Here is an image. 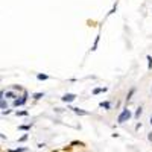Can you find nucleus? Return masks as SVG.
Wrapping results in <instances>:
<instances>
[{"label": "nucleus", "mask_w": 152, "mask_h": 152, "mask_svg": "<svg viewBox=\"0 0 152 152\" xmlns=\"http://www.w3.org/2000/svg\"><path fill=\"white\" fill-rule=\"evenodd\" d=\"M129 117H131V111L128 108H123V111L119 114V117H117V122L119 123H125L126 120H129Z\"/></svg>", "instance_id": "f257e3e1"}, {"label": "nucleus", "mask_w": 152, "mask_h": 152, "mask_svg": "<svg viewBox=\"0 0 152 152\" xmlns=\"http://www.w3.org/2000/svg\"><path fill=\"white\" fill-rule=\"evenodd\" d=\"M61 99H62V102L70 104V102H73V100L76 99V94H73V93H67V94H64V96H62Z\"/></svg>", "instance_id": "f03ea898"}, {"label": "nucleus", "mask_w": 152, "mask_h": 152, "mask_svg": "<svg viewBox=\"0 0 152 152\" xmlns=\"http://www.w3.org/2000/svg\"><path fill=\"white\" fill-rule=\"evenodd\" d=\"M75 114H79V116H88V111H84L81 108H72Z\"/></svg>", "instance_id": "7ed1b4c3"}, {"label": "nucleus", "mask_w": 152, "mask_h": 152, "mask_svg": "<svg viewBox=\"0 0 152 152\" xmlns=\"http://www.w3.org/2000/svg\"><path fill=\"white\" fill-rule=\"evenodd\" d=\"M142 113H143V108H142V107H138V108H137V111H135V114H134V117H135V119H140Z\"/></svg>", "instance_id": "20e7f679"}, {"label": "nucleus", "mask_w": 152, "mask_h": 152, "mask_svg": "<svg viewBox=\"0 0 152 152\" xmlns=\"http://www.w3.org/2000/svg\"><path fill=\"white\" fill-rule=\"evenodd\" d=\"M99 107H100V108H105V110H110V108H111V104H110V102H100Z\"/></svg>", "instance_id": "39448f33"}, {"label": "nucleus", "mask_w": 152, "mask_h": 152, "mask_svg": "<svg viewBox=\"0 0 152 152\" xmlns=\"http://www.w3.org/2000/svg\"><path fill=\"white\" fill-rule=\"evenodd\" d=\"M134 93H135V88H131V90H129V93H128V96H126V102H129Z\"/></svg>", "instance_id": "423d86ee"}, {"label": "nucleus", "mask_w": 152, "mask_h": 152, "mask_svg": "<svg viewBox=\"0 0 152 152\" xmlns=\"http://www.w3.org/2000/svg\"><path fill=\"white\" fill-rule=\"evenodd\" d=\"M5 97H8V99H15L17 96L12 93V91H6V93H5Z\"/></svg>", "instance_id": "0eeeda50"}, {"label": "nucleus", "mask_w": 152, "mask_h": 152, "mask_svg": "<svg viewBox=\"0 0 152 152\" xmlns=\"http://www.w3.org/2000/svg\"><path fill=\"white\" fill-rule=\"evenodd\" d=\"M146 59H148V69H149V70H152V56H151V55H148V56H146Z\"/></svg>", "instance_id": "6e6552de"}, {"label": "nucleus", "mask_w": 152, "mask_h": 152, "mask_svg": "<svg viewBox=\"0 0 152 152\" xmlns=\"http://www.w3.org/2000/svg\"><path fill=\"white\" fill-rule=\"evenodd\" d=\"M102 91H107L105 87H104V88H94V90H93V94H99V93H102Z\"/></svg>", "instance_id": "1a4fd4ad"}, {"label": "nucleus", "mask_w": 152, "mask_h": 152, "mask_svg": "<svg viewBox=\"0 0 152 152\" xmlns=\"http://www.w3.org/2000/svg\"><path fill=\"white\" fill-rule=\"evenodd\" d=\"M37 78L40 79V81H46V79H49V76H47V75H41V73H40V75H37Z\"/></svg>", "instance_id": "9d476101"}, {"label": "nucleus", "mask_w": 152, "mask_h": 152, "mask_svg": "<svg viewBox=\"0 0 152 152\" xmlns=\"http://www.w3.org/2000/svg\"><path fill=\"white\" fill-rule=\"evenodd\" d=\"M28 149L26 148H18V149H12V151H9V152H26Z\"/></svg>", "instance_id": "9b49d317"}, {"label": "nucleus", "mask_w": 152, "mask_h": 152, "mask_svg": "<svg viewBox=\"0 0 152 152\" xmlns=\"http://www.w3.org/2000/svg\"><path fill=\"white\" fill-rule=\"evenodd\" d=\"M41 97H44V93H35V94H34V99H37V100L41 99Z\"/></svg>", "instance_id": "f8f14e48"}, {"label": "nucleus", "mask_w": 152, "mask_h": 152, "mask_svg": "<svg viewBox=\"0 0 152 152\" xmlns=\"http://www.w3.org/2000/svg\"><path fill=\"white\" fill-rule=\"evenodd\" d=\"M0 107H2V110H3V111L6 110V107H8V105H6V100H5V99H2V102H0Z\"/></svg>", "instance_id": "ddd939ff"}, {"label": "nucleus", "mask_w": 152, "mask_h": 152, "mask_svg": "<svg viewBox=\"0 0 152 152\" xmlns=\"http://www.w3.org/2000/svg\"><path fill=\"white\" fill-rule=\"evenodd\" d=\"M99 37H100V35H97V37H96V41H94V44H93V49H91V50H96V49H97V43H99Z\"/></svg>", "instance_id": "4468645a"}, {"label": "nucleus", "mask_w": 152, "mask_h": 152, "mask_svg": "<svg viewBox=\"0 0 152 152\" xmlns=\"http://www.w3.org/2000/svg\"><path fill=\"white\" fill-rule=\"evenodd\" d=\"M12 90H18V91H23V88L20 85H12Z\"/></svg>", "instance_id": "2eb2a0df"}, {"label": "nucleus", "mask_w": 152, "mask_h": 152, "mask_svg": "<svg viewBox=\"0 0 152 152\" xmlns=\"http://www.w3.org/2000/svg\"><path fill=\"white\" fill-rule=\"evenodd\" d=\"M29 128H31L29 125H23V126H20V129H23V131H28Z\"/></svg>", "instance_id": "dca6fc26"}, {"label": "nucleus", "mask_w": 152, "mask_h": 152, "mask_svg": "<svg viewBox=\"0 0 152 152\" xmlns=\"http://www.w3.org/2000/svg\"><path fill=\"white\" fill-rule=\"evenodd\" d=\"M17 114H20V116H26L28 111H17Z\"/></svg>", "instance_id": "f3484780"}, {"label": "nucleus", "mask_w": 152, "mask_h": 152, "mask_svg": "<svg viewBox=\"0 0 152 152\" xmlns=\"http://www.w3.org/2000/svg\"><path fill=\"white\" fill-rule=\"evenodd\" d=\"M26 140H28V135H26V134H24V135H23V137L20 138V142H26Z\"/></svg>", "instance_id": "a211bd4d"}, {"label": "nucleus", "mask_w": 152, "mask_h": 152, "mask_svg": "<svg viewBox=\"0 0 152 152\" xmlns=\"http://www.w3.org/2000/svg\"><path fill=\"white\" fill-rule=\"evenodd\" d=\"M116 9H117V6H114V8H113V9L108 12V14H114V12H116Z\"/></svg>", "instance_id": "6ab92c4d"}, {"label": "nucleus", "mask_w": 152, "mask_h": 152, "mask_svg": "<svg viewBox=\"0 0 152 152\" xmlns=\"http://www.w3.org/2000/svg\"><path fill=\"white\" fill-rule=\"evenodd\" d=\"M148 140H149V142H152V132H149V134H148Z\"/></svg>", "instance_id": "aec40b11"}, {"label": "nucleus", "mask_w": 152, "mask_h": 152, "mask_svg": "<svg viewBox=\"0 0 152 152\" xmlns=\"http://www.w3.org/2000/svg\"><path fill=\"white\" fill-rule=\"evenodd\" d=\"M151 125H152V116H151Z\"/></svg>", "instance_id": "412c9836"}]
</instances>
